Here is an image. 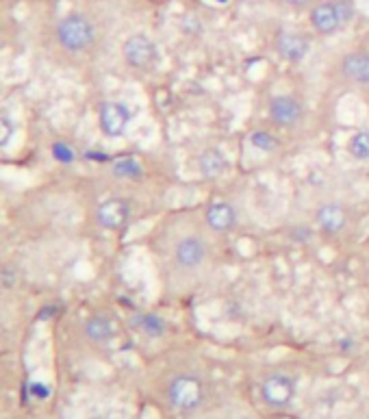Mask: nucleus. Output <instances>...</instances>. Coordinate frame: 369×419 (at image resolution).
I'll return each instance as SVG.
<instances>
[{
    "label": "nucleus",
    "mask_w": 369,
    "mask_h": 419,
    "mask_svg": "<svg viewBox=\"0 0 369 419\" xmlns=\"http://www.w3.org/2000/svg\"><path fill=\"white\" fill-rule=\"evenodd\" d=\"M250 146L256 148V150H261V152H274L278 148V141H276L274 135L267 133V131H254L250 135Z\"/></svg>",
    "instance_id": "obj_19"
},
{
    "label": "nucleus",
    "mask_w": 369,
    "mask_h": 419,
    "mask_svg": "<svg viewBox=\"0 0 369 419\" xmlns=\"http://www.w3.org/2000/svg\"><path fill=\"white\" fill-rule=\"evenodd\" d=\"M206 3L213 7H226V5H231V0H206Z\"/></svg>",
    "instance_id": "obj_25"
},
{
    "label": "nucleus",
    "mask_w": 369,
    "mask_h": 419,
    "mask_svg": "<svg viewBox=\"0 0 369 419\" xmlns=\"http://www.w3.org/2000/svg\"><path fill=\"white\" fill-rule=\"evenodd\" d=\"M51 152H53V159L57 161V163H63V166L74 163V159H76L72 146H70V143H66V141H53Z\"/></svg>",
    "instance_id": "obj_20"
},
{
    "label": "nucleus",
    "mask_w": 369,
    "mask_h": 419,
    "mask_svg": "<svg viewBox=\"0 0 369 419\" xmlns=\"http://www.w3.org/2000/svg\"><path fill=\"white\" fill-rule=\"evenodd\" d=\"M30 393H33V398H37V400H46L51 395V389H48L44 382H33L30 384Z\"/></svg>",
    "instance_id": "obj_22"
},
{
    "label": "nucleus",
    "mask_w": 369,
    "mask_h": 419,
    "mask_svg": "<svg viewBox=\"0 0 369 419\" xmlns=\"http://www.w3.org/2000/svg\"><path fill=\"white\" fill-rule=\"evenodd\" d=\"M96 39V28L91 20L83 13H68L57 24V42L61 48H66L68 53H83L93 44Z\"/></svg>",
    "instance_id": "obj_1"
},
{
    "label": "nucleus",
    "mask_w": 369,
    "mask_h": 419,
    "mask_svg": "<svg viewBox=\"0 0 369 419\" xmlns=\"http://www.w3.org/2000/svg\"><path fill=\"white\" fill-rule=\"evenodd\" d=\"M174 256H176V261H179V265H183L187 269L198 267L204 261V256H206V246H204V241L200 237L187 235V237H183L179 241V244H176Z\"/></svg>",
    "instance_id": "obj_8"
},
{
    "label": "nucleus",
    "mask_w": 369,
    "mask_h": 419,
    "mask_svg": "<svg viewBox=\"0 0 369 419\" xmlns=\"http://www.w3.org/2000/svg\"><path fill=\"white\" fill-rule=\"evenodd\" d=\"M317 224H319V229H322L326 235L341 233V231L345 229V224H348L345 208H343L341 204H334V202L324 204V206L317 211Z\"/></svg>",
    "instance_id": "obj_12"
},
{
    "label": "nucleus",
    "mask_w": 369,
    "mask_h": 419,
    "mask_svg": "<svg viewBox=\"0 0 369 419\" xmlns=\"http://www.w3.org/2000/svg\"><path fill=\"white\" fill-rule=\"evenodd\" d=\"M85 335H87V339L93 344H107V341L114 339L116 324L107 315H91L85 321Z\"/></svg>",
    "instance_id": "obj_14"
},
{
    "label": "nucleus",
    "mask_w": 369,
    "mask_h": 419,
    "mask_svg": "<svg viewBox=\"0 0 369 419\" xmlns=\"http://www.w3.org/2000/svg\"><path fill=\"white\" fill-rule=\"evenodd\" d=\"M285 3H287L289 7H296V9H300V7H307V5H311L313 0H285Z\"/></svg>",
    "instance_id": "obj_24"
},
{
    "label": "nucleus",
    "mask_w": 369,
    "mask_h": 419,
    "mask_svg": "<svg viewBox=\"0 0 369 419\" xmlns=\"http://www.w3.org/2000/svg\"><path fill=\"white\" fill-rule=\"evenodd\" d=\"M124 59L131 68H137V70H146V68H152L154 63L159 61V48L156 44L143 33H135L131 35L126 42H124Z\"/></svg>",
    "instance_id": "obj_5"
},
{
    "label": "nucleus",
    "mask_w": 369,
    "mask_h": 419,
    "mask_svg": "<svg viewBox=\"0 0 369 419\" xmlns=\"http://www.w3.org/2000/svg\"><path fill=\"white\" fill-rule=\"evenodd\" d=\"M133 324H135L143 335H146V337H150V339H159V337H163L165 330H168L165 319L159 317V315H152V313H141V315H137Z\"/></svg>",
    "instance_id": "obj_16"
},
{
    "label": "nucleus",
    "mask_w": 369,
    "mask_h": 419,
    "mask_svg": "<svg viewBox=\"0 0 369 419\" xmlns=\"http://www.w3.org/2000/svg\"><path fill=\"white\" fill-rule=\"evenodd\" d=\"M170 407L176 411H196L204 402V382L194 374H179L174 376L165 389Z\"/></svg>",
    "instance_id": "obj_3"
},
{
    "label": "nucleus",
    "mask_w": 369,
    "mask_h": 419,
    "mask_svg": "<svg viewBox=\"0 0 369 419\" xmlns=\"http://www.w3.org/2000/svg\"><path fill=\"white\" fill-rule=\"evenodd\" d=\"M13 133H15V124L11 122V118L7 114H3L0 116V148H7Z\"/></svg>",
    "instance_id": "obj_21"
},
{
    "label": "nucleus",
    "mask_w": 369,
    "mask_h": 419,
    "mask_svg": "<svg viewBox=\"0 0 369 419\" xmlns=\"http://www.w3.org/2000/svg\"><path fill=\"white\" fill-rule=\"evenodd\" d=\"M348 152L359 161H367L369 159V131H359L352 135L348 141Z\"/></svg>",
    "instance_id": "obj_18"
},
{
    "label": "nucleus",
    "mask_w": 369,
    "mask_h": 419,
    "mask_svg": "<svg viewBox=\"0 0 369 419\" xmlns=\"http://www.w3.org/2000/svg\"><path fill=\"white\" fill-rule=\"evenodd\" d=\"M354 18V7L348 0H324L311 9V24L319 35H334Z\"/></svg>",
    "instance_id": "obj_2"
},
{
    "label": "nucleus",
    "mask_w": 369,
    "mask_h": 419,
    "mask_svg": "<svg viewBox=\"0 0 369 419\" xmlns=\"http://www.w3.org/2000/svg\"><path fill=\"white\" fill-rule=\"evenodd\" d=\"M128 217H131V208H128V202L122 198H111L105 200L98 211H96V220L102 229L107 231H120L126 226Z\"/></svg>",
    "instance_id": "obj_7"
},
{
    "label": "nucleus",
    "mask_w": 369,
    "mask_h": 419,
    "mask_svg": "<svg viewBox=\"0 0 369 419\" xmlns=\"http://www.w3.org/2000/svg\"><path fill=\"white\" fill-rule=\"evenodd\" d=\"M131 118H133V114H131V109H128V105L105 102L100 107V131L107 137H120V135H124Z\"/></svg>",
    "instance_id": "obj_6"
},
{
    "label": "nucleus",
    "mask_w": 369,
    "mask_h": 419,
    "mask_svg": "<svg viewBox=\"0 0 369 419\" xmlns=\"http://www.w3.org/2000/svg\"><path fill=\"white\" fill-rule=\"evenodd\" d=\"M341 74L359 85H369V53H348L341 59Z\"/></svg>",
    "instance_id": "obj_11"
},
{
    "label": "nucleus",
    "mask_w": 369,
    "mask_h": 419,
    "mask_svg": "<svg viewBox=\"0 0 369 419\" xmlns=\"http://www.w3.org/2000/svg\"><path fill=\"white\" fill-rule=\"evenodd\" d=\"M226 166H228L226 157H224L217 148H206L198 159V168L204 179H217V176L224 174Z\"/></svg>",
    "instance_id": "obj_15"
},
{
    "label": "nucleus",
    "mask_w": 369,
    "mask_h": 419,
    "mask_svg": "<svg viewBox=\"0 0 369 419\" xmlns=\"http://www.w3.org/2000/svg\"><path fill=\"white\" fill-rule=\"evenodd\" d=\"M114 174L118 176V179H131V181H135V179H141V176H143V168H141V163H139L137 159L124 157V159H118L116 163H114Z\"/></svg>",
    "instance_id": "obj_17"
},
{
    "label": "nucleus",
    "mask_w": 369,
    "mask_h": 419,
    "mask_svg": "<svg viewBox=\"0 0 369 419\" xmlns=\"http://www.w3.org/2000/svg\"><path fill=\"white\" fill-rule=\"evenodd\" d=\"M274 46H276V53L282 59L291 61V63L302 61L304 57H307V53H309L307 37L300 35V33H291V30H280V33L276 35V44Z\"/></svg>",
    "instance_id": "obj_9"
},
{
    "label": "nucleus",
    "mask_w": 369,
    "mask_h": 419,
    "mask_svg": "<svg viewBox=\"0 0 369 419\" xmlns=\"http://www.w3.org/2000/svg\"><path fill=\"white\" fill-rule=\"evenodd\" d=\"M206 224L217 233H226L237 224V211L231 202H213L206 208Z\"/></svg>",
    "instance_id": "obj_13"
},
{
    "label": "nucleus",
    "mask_w": 369,
    "mask_h": 419,
    "mask_svg": "<svg viewBox=\"0 0 369 419\" xmlns=\"http://www.w3.org/2000/svg\"><path fill=\"white\" fill-rule=\"evenodd\" d=\"M269 118L278 126H294L302 118V107L294 96H276L269 102Z\"/></svg>",
    "instance_id": "obj_10"
},
{
    "label": "nucleus",
    "mask_w": 369,
    "mask_h": 419,
    "mask_svg": "<svg viewBox=\"0 0 369 419\" xmlns=\"http://www.w3.org/2000/svg\"><path fill=\"white\" fill-rule=\"evenodd\" d=\"M261 398L271 409H285L296 398V380L282 372L269 374L261 382Z\"/></svg>",
    "instance_id": "obj_4"
},
{
    "label": "nucleus",
    "mask_w": 369,
    "mask_h": 419,
    "mask_svg": "<svg viewBox=\"0 0 369 419\" xmlns=\"http://www.w3.org/2000/svg\"><path fill=\"white\" fill-rule=\"evenodd\" d=\"M15 283H18V274L13 271V267H3V285H5V289H11Z\"/></svg>",
    "instance_id": "obj_23"
}]
</instances>
